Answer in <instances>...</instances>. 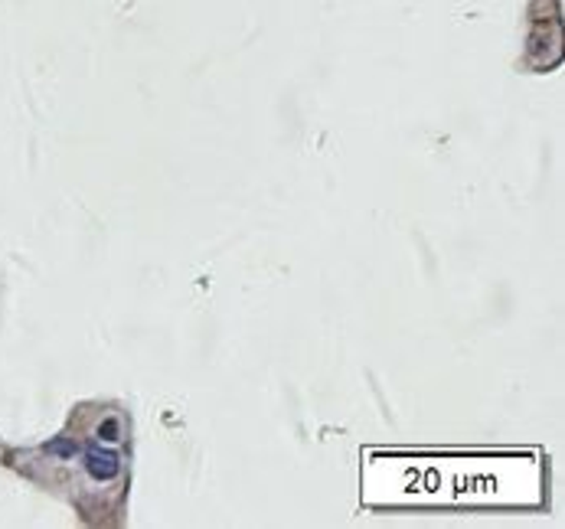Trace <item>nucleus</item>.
<instances>
[{
	"label": "nucleus",
	"mask_w": 565,
	"mask_h": 529,
	"mask_svg": "<svg viewBox=\"0 0 565 529\" xmlns=\"http://www.w3.org/2000/svg\"><path fill=\"white\" fill-rule=\"evenodd\" d=\"M85 467H89V474L95 477V481H112V477L118 474V467H122V461H118L115 451L89 448V455H85Z\"/></svg>",
	"instance_id": "nucleus-1"
},
{
	"label": "nucleus",
	"mask_w": 565,
	"mask_h": 529,
	"mask_svg": "<svg viewBox=\"0 0 565 529\" xmlns=\"http://www.w3.org/2000/svg\"><path fill=\"white\" fill-rule=\"evenodd\" d=\"M99 438L102 441H118L122 438V425L115 422V418H108V422L99 425Z\"/></svg>",
	"instance_id": "nucleus-2"
},
{
	"label": "nucleus",
	"mask_w": 565,
	"mask_h": 529,
	"mask_svg": "<svg viewBox=\"0 0 565 529\" xmlns=\"http://www.w3.org/2000/svg\"><path fill=\"white\" fill-rule=\"evenodd\" d=\"M50 448L53 451H59V455H73V451H75V445H73V441H53V445H50Z\"/></svg>",
	"instance_id": "nucleus-3"
}]
</instances>
